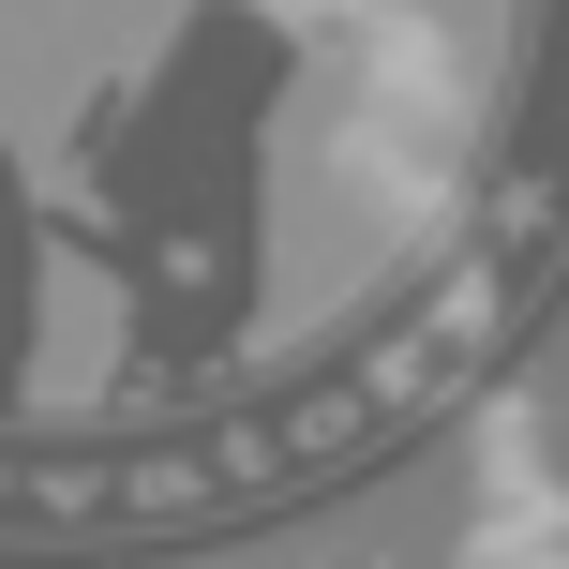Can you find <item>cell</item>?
<instances>
[{
	"label": "cell",
	"mask_w": 569,
	"mask_h": 569,
	"mask_svg": "<svg viewBox=\"0 0 569 569\" xmlns=\"http://www.w3.org/2000/svg\"><path fill=\"white\" fill-rule=\"evenodd\" d=\"M569 240V0H0V510L390 420Z\"/></svg>",
	"instance_id": "obj_1"
}]
</instances>
